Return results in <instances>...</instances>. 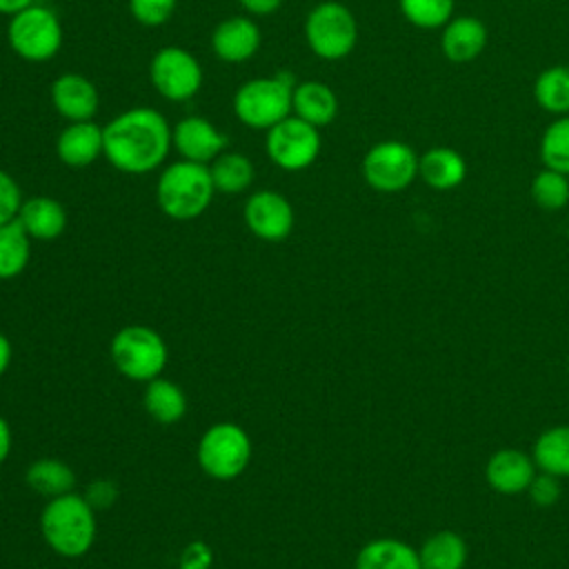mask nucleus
Listing matches in <instances>:
<instances>
[{"label":"nucleus","mask_w":569,"mask_h":569,"mask_svg":"<svg viewBox=\"0 0 569 569\" xmlns=\"http://www.w3.org/2000/svg\"><path fill=\"white\" fill-rule=\"evenodd\" d=\"M107 162L120 173L144 176L164 164L171 144V124L151 107H131L102 124Z\"/></svg>","instance_id":"f257e3e1"},{"label":"nucleus","mask_w":569,"mask_h":569,"mask_svg":"<svg viewBox=\"0 0 569 569\" xmlns=\"http://www.w3.org/2000/svg\"><path fill=\"white\" fill-rule=\"evenodd\" d=\"M44 542L62 558L84 556L96 540V509L80 493L51 498L40 513Z\"/></svg>","instance_id":"f03ea898"},{"label":"nucleus","mask_w":569,"mask_h":569,"mask_svg":"<svg viewBox=\"0 0 569 569\" xmlns=\"http://www.w3.org/2000/svg\"><path fill=\"white\" fill-rule=\"evenodd\" d=\"M213 193L216 187L209 164L182 158L169 162L156 182L158 207L171 220H193L202 216L209 209Z\"/></svg>","instance_id":"7ed1b4c3"},{"label":"nucleus","mask_w":569,"mask_h":569,"mask_svg":"<svg viewBox=\"0 0 569 569\" xmlns=\"http://www.w3.org/2000/svg\"><path fill=\"white\" fill-rule=\"evenodd\" d=\"M296 78L287 71L242 82L231 100L236 118L256 131H267L291 113Z\"/></svg>","instance_id":"20e7f679"},{"label":"nucleus","mask_w":569,"mask_h":569,"mask_svg":"<svg viewBox=\"0 0 569 569\" xmlns=\"http://www.w3.org/2000/svg\"><path fill=\"white\" fill-rule=\"evenodd\" d=\"M7 40L20 60L38 64L58 56L64 42V31L53 9L33 2L9 18Z\"/></svg>","instance_id":"39448f33"},{"label":"nucleus","mask_w":569,"mask_h":569,"mask_svg":"<svg viewBox=\"0 0 569 569\" xmlns=\"http://www.w3.org/2000/svg\"><path fill=\"white\" fill-rule=\"evenodd\" d=\"M305 42L320 60H342L358 42V22L351 9L338 0L318 2L302 24Z\"/></svg>","instance_id":"423d86ee"},{"label":"nucleus","mask_w":569,"mask_h":569,"mask_svg":"<svg viewBox=\"0 0 569 569\" xmlns=\"http://www.w3.org/2000/svg\"><path fill=\"white\" fill-rule=\"evenodd\" d=\"M111 362L129 380L149 382L158 378L169 360L162 336L147 325H127L111 338Z\"/></svg>","instance_id":"0eeeda50"},{"label":"nucleus","mask_w":569,"mask_h":569,"mask_svg":"<svg viewBox=\"0 0 569 569\" xmlns=\"http://www.w3.org/2000/svg\"><path fill=\"white\" fill-rule=\"evenodd\" d=\"M196 458L209 478L233 480L251 460L249 433L236 422L211 425L198 440Z\"/></svg>","instance_id":"6e6552de"},{"label":"nucleus","mask_w":569,"mask_h":569,"mask_svg":"<svg viewBox=\"0 0 569 569\" xmlns=\"http://www.w3.org/2000/svg\"><path fill=\"white\" fill-rule=\"evenodd\" d=\"M322 149L320 129L289 113L264 131V153L282 171H305Z\"/></svg>","instance_id":"1a4fd4ad"},{"label":"nucleus","mask_w":569,"mask_h":569,"mask_svg":"<svg viewBox=\"0 0 569 569\" xmlns=\"http://www.w3.org/2000/svg\"><path fill=\"white\" fill-rule=\"evenodd\" d=\"M153 89L169 102H187L202 89L204 71L200 60L184 47H160L149 62Z\"/></svg>","instance_id":"9d476101"},{"label":"nucleus","mask_w":569,"mask_h":569,"mask_svg":"<svg viewBox=\"0 0 569 569\" xmlns=\"http://www.w3.org/2000/svg\"><path fill=\"white\" fill-rule=\"evenodd\" d=\"M365 182L380 193H398L418 178V156L402 140H380L362 158Z\"/></svg>","instance_id":"9b49d317"},{"label":"nucleus","mask_w":569,"mask_h":569,"mask_svg":"<svg viewBox=\"0 0 569 569\" xmlns=\"http://www.w3.org/2000/svg\"><path fill=\"white\" fill-rule=\"evenodd\" d=\"M247 229L264 242H282L293 231L296 213L291 202L273 189L253 191L242 209Z\"/></svg>","instance_id":"f8f14e48"},{"label":"nucleus","mask_w":569,"mask_h":569,"mask_svg":"<svg viewBox=\"0 0 569 569\" xmlns=\"http://www.w3.org/2000/svg\"><path fill=\"white\" fill-rule=\"evenodd\" d=\"M171 144L182 160L211 164L227 151V136L202 116H184L171 127Z\"/></svg>","instance_id":"ddd939ff"},{"label":"nucleus","mask_w":569,"mask_h":569,"mask_svg":"<svg viewBox=\"0 0 569 569\" xmlns=\"http://www.w3.org/2000/svg\"><path fill=\"white\" fill-rule=\"evenodd\" d=\"M49 98L53 111L67 122L93 120L100 107V93L96 84L76 71L60 73L49 87Z\"/></svg>","instance_id":"4468645a"},{"label":"nucleus","mask_w":569,"mask_h":569,"mask_svg":"<svg viewBox=\"0 0 569 569\" xmlns=\"http://www.w3.org/2000/svg\"><path fill=\"white\" fill-rule=\"evenodd\" d=\"M262 42L258 22L251 16H229L211 31V51L227 64L251 60Z\"/></svg>","instance_id":"2eb2a0df"},{"label":"nucleus","mask_w":569,"mask_h":569,"mask_svg":"<svg viewBox=\"0 0 569 569\" xmlns=\"http://www.w3.org/2000/svg\"><path fill=\"white\" fill-rule=\"evenodd\" d=\"M536 462L529 453L520 449H498L489 456L485 465V480L487 485L502 496L525 493L536 476Z\"/></svg>","instance_id":"dca6fc26"},{"label":"nucleus","mask_w":569,"mask_h":569,"mask_svg":"<svg viewBox=\"0 0 569 569\" xmlns=\"http://www.w3.org/2000/svg\"><path fill=\"white\" fill-rule=\"evenodd\" d=\"M104 151L102 127L93 120L69 122L56 138V156L71 169H84L93 164Z\"/></svg>","instance_id":"f3484780"},{"label":"nucleus","mask_w":569,"mask_h":569,"mask_svg":"<svg viewBox=\"0 0 569 569\" xmlns=\"http://www.w3.org/2000/svg\"><path fill=\"white\" fill-rule=\"evenodd\" d=\"M31 240L51 242L67 229V209L51 196H31L22 200L18 218Z\"/></svg>","instance_id":"a211bd4d"},{"label":"nucleus","mask_w":569,"mask_h":569,"mask_svg":"<svg viewBox=\"0 0 569 569\" xmlns=\"http://www.w3.org/2000/svg\"><path fill=\"white\" fill-rule=\"evenodd\" d=\"M487 44V27L476 16H453L440 33V49L451 62L476 60Z\"/></svg>","instance_id":"6ab92c4d"},{"label":"nucleus","mask_w":569,"mask_h":569,"mask_svg":"<svg viewBox=\"0 0 569 569\" xmlns=\"http://www.w3.org/2000/svg\"><path fill=\"white\" fill-rule=\"evenodd\" d=\"M291 113L322 129L331 124L338 116V96L327 82H320V80L296 82L293 98H291Z\"/></svg>","instance_id":"aec40b11"},{"label":"nucleus","mask_w":569,"mask_h":569,"mask_svg":"<svg viewBox=\"0 0 569 569\" xmlns=\"http://www.w3.org/2000/svg\"><path fill=\"white\" fill-rule=\"evenodd\" d=\"M418 178L436 191H449L467 178V162L451 147H431L418 156Z\"/></svg>","instance_id":"412c9836"},{"label":"nucleus","mask_w":569,"mask_h":569,"mask_svg":"<svg viewBox=\"0 0 569 569\" xmlns=\"http://www.w3.org/2000/svg\"><path fill=\"white\" fill-rule=\"evenodd\" d=\"M353 569H420V558L398 538H376L360 547Z\"/></svg>","instance_id":"4be33fe9"},{"label":"nucleus","mask_w":569,"mask_h":569,"mask_svg":"<svg viewBox=\"0 0 569 569\" xmlns=\"http://www.w3.org/2000/svg\"><path fill=\"white\" fill-rule=\"evenodd\" d=\"M144 411L160 425H176L187 413L184 391L167 378H153L147 382L142 393Z\"/></svg>","instance_id":"5701e85b"},{"label":"nucleus","mask_w":569,"mask_h":569,"mask_svg":"<svg viewBox=\"0 0 569 569\" xmlns=\"http://www.w3.org/2000/svg\"><path fill=\"white\" fill-rule=\"evenodd\" d=\"M420 569H465L467 542L451 529H440L425 538L418 549Z\"/></svg>","instance_id":"b1692460"},{"label":"nucleus","mask_w":569,"mask_h":569,"mask_svg":"<svg viewBox=\"0 0 569 569\" xmlns=\"http://www.w3.org/2000/svg\"><path fill=\"white\" fill-rule=\"evenodd\" d=\"M536 469L556 478L569 476V425H556L545 429L531 449Z\"/></svg>","instance_id":"393cba45"},{"label":"nucleus","mask_w":569,"mask_h":569,"mask_svg":"<svg viewBox=\"0 0 569 569\" xmlns=\"http://www.w3.org/2000/svg\"><path fill=\"white\" fill-rule=\"evenodd\" d=\"M211 180L216 191L227 193V196H238L247 191L253 184L256 178V167L249 156L240 151H222L211 164Z\"/></svg>","instance_id":"a878e982"},{"label":"nucleus","mask_w":569,"mask_h":569,"mask_svg":"<svg viewBox=\"0 0 569 569\" xmlns=\"http://www.w3.org/2000/svg\"><path fill=\"white\" fill-rule=\"evenodd\" d=\"M27 485L38 493V496H44V498H58V496H64V493H71L73 491V485H76V476H73V469L62 462V460H56V458H42V460H36L29 469H27Z\"/></svg>","instance_id":"bb28decb"},{"label":"nucleus","mask_w":569,"mask_h":569,"mask_svg":"<svg viewBox=\"0 0 569 569\" xmlns=\"http://www.w3.org/2000/svg\"><path fill=\"white\" fill-rule=\"evenodd\" d=\"M538 107L553 116L569 113V64H553L538 73L533 82Z\"/></svg>","instance_id":"cd10ccee"},{"label":"nucleus","mask_w":569,"mask_h":569,"mask_svg":"<svg viewBox=\"0 0 569 569\" xmlns=\"http://www.w3.org/2000/svg\"><path fill=\"white\" fill-rule=\"evenodd\" d=\"M31 258V238L18 220L0 224V280L20 276Z\"/></svg>","instance_id":"c85d7f7f"},{"label":"nucleus","mask_w":569,"mask_h":569,"mask_svg":"<svg viewBox=\"0 0 569 569\" xmlns=\"http://www.w3.org/2000/svg\"><path fill=\"white\" fill-rule=\"evenodd\" d=\"M542 167L569 176V113L558 116L540 138Z\"/></svg>","instance_id":"c756f323"},{"label":"nucleus","mask_w":569,"mask_h":569,"mask_svg":"<svg viewBox=\"0 0 569 569\" xmlns=\"http://www.w3.org/2000/svg\"><path fill=\"white\" fill-rule=\"evenodd\" d=\"M531 200L545 211H558L569 202V176L542 167L531 180Z\"/></svg>","instance_id":"7c9ffc66"},{"label":"nucleus","mask_w":569,"mask_h":569,"mask_svg":"<svg viewBox=\"0 0 569 569\" xmlns=\"http://www.w3.org/2000/svg\"><path fill=\"white\" fill-rule=\"evenodd\" d=\"M402 18L418 29H442L453 18V0H398Z\"/></svg>","instance_id":"2f4dec72"},{"label":"nucleus","mask_w":569,"mask_h":569,"mask_svg":"<svg viewBox=\"0 0 569 569\" xmlns=\"http://www.w3.org/2000/svg\"><path fill=\"white\" fill-rule=\"evenodd\" d=\"M178 0H129L131 18L142 27H162L171 20Z\"/></svg>","instance_id":"473e14b6"},{"label":"nucleus","mask_w":569,"mask_h":569,"mask_svg":"<svg viewBox=\"0 0 569 569\" xmlns=\"http://www.w3.org/2000/svg\"><path fill=\"white\" fill-rule=\"evenodd\" d=\"M22 200L24 198L16 178L9 171L0 169V224H7L18 218Z\"/></svg>","instance_id":"72a5a7b5"},{"label":"nucleus","mask_w":569,"mask_h":569,"mask_svg":"<svg viewBox=\"0 0 569 569\" xmlns=\"http://www.w3.org/2000/svg\"><path fill=\"white\" fill-rule=\"evenodd\" d=\"M529 498L533 505L538 507H551L558 502L560 498V480L551 473H545V471H538L527 489Z\"/></svg>","instance_id":"f704fd0d"},{"label":"nucleus","mask_w":569,"mask_h":569,"mask_svg":"<svg viewBox=\"0 0 569 569\" xmlns=\"http://www.w3.org/2000/svg\"><path fill=\"white\" fill-rule=\"evenodd\" d=\"M213 562V553L211 547L204 545L202 540H193L191 545H187L180 553L178 560V569H209Z\"/></svg>","instance_id":"c9c22d12"},{"label":"nucleus","mask_w":569,"mask_h":569,"mask_svg":"<svg viewBox=\"0 0 569 569\" xmlns=\"http://www.w3.org/2000/svg\"><path fill=\"white\" fill-rule=\"evenodd\" d=\"M116 485L113 482H107V480H98V482H93V485H89V491H87V500H89V505L93 507V509H107L111 502H113V498H116Z\"/></svg>","instance_id":"e433bc0d"},{"label":"nucleus","mask_w":569,"mask_h":569,"mask_svg":"<svg viewBox=\"0 0 569 569\" xmlns=\"http://www.w3.org/2000/svg\"><path fill=\"white\" fill-rule=\"evenodd\" d=\"M236 2L251 18L271 16V13H276L282 7V0H236Z\"/></svg>","instance_id":"4c0bfd02"},{"label":"nucleus","mask_w":569,"mask_h":569,"mask_svg":"<svg viewBox=\"0 0 569 569\" xmlns=\"http://www.w3.org/2000/svg\"><path fill=\"white\" fill-rule=\"evenodd\" d=\"M11 445H13V438H11L9 422L0 416V465L9 458V453H11Z\"/></svg>","instance_id":"58836bf2"},{"label":"nucleus","mask_w":569,"mask_h":569,"mask_svg":"<svg viewBox=\"0 0 569 569\" xmlns=\"http://www.w3.org/2000/svg\"><path fill=\"white\" fill-rule=\"evenodd\" d=\"M11 356H13V349H11V342L4 333H0V378L7 373L9 365H11Z\"/></svg>","instance_id":"ea45409f"},{"label":"nucleus","mask_w":569,"mask_h":569,"mask_svg":"<svg viewBox=\"0 0 569 569\" xmlns=\"http://www.w3.org/2000/svg\"><path fill=\"white\" fill-rule=\"evenodd\" d=\"M36 0H0V16H13L22 9H27L29 4H33Z\"/></svg>","instance_id":"a19ab883"}]
</instances>
